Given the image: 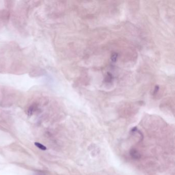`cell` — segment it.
<instances>
[{"mask_svg":"<svg viewBox=\"0 0 175 175\" xmlns=\"http://www.w3.org/2000/svg\"><path fill=\"white\" fill-rule=\"evenodd\" d=\"M131 155L133 158L138 159L139 158V154L138 152L135 150H132L131 151Z\"/></svg>","mask_w":175,"mask_h":175,"instance_id":"cell-4","label":"cell"},{"mask_svg":"<svg viewBox=\"0 0 175 175\" xmlns=\"http://www.w3.org/2000/svg\"><path fill=\"white\" fill-rule=\"evenodd\" d=\"M10 13L7 10H0V29L4 27L9 21Z\"/></svg>","mask_w":175,"mask_h":175,"instance_id":"cell-2","label":"cell"},{"mask_svg":"<svg viewBox=\"0 0 175 175\" xmlns=\"http://www.w3.org/2000/svg\"><path fill=\"white\" fill-rule=\"evenodd\" d=\"M17 94L15 93V91L13 89H10L8 88H1L0 89V97H1V101L3 102H7V103H10V101H14L15 100V97L17 96Z\"/></svg>","mask_w":175,"mask_h":175,"instance_id":"cell-1","label":"cell"},{"mask_svg":"<svg viewBox=\"0 0 175 175\" xmlns=\"http://www.w3.org/2000/svg\"><path fill=\"white\" fill-rule=\"evenodd\" d=\"M118 54L117 53H116V52L113 53L111 56V61L113 62H116L117 60V58H118Z\"/></svg>","mask_w":175,"mask_h":175,"instance_id":"cell-6","label":"cell"},{"mask_svg":"<svg viewBox=\"0 0 175 175\" xmlns=\"http://www.w3.org/2000/svg\"><path fill=\"white\" fill-rule=\"evenodd\" d=\"M159 90V86L158 85L156 86L155 89H154V91H153V95H155L156 94L158 93Z\"/></svg>","mask_w":175,"mask_h":175,"instance_id":"cell-7","label":"cell"},{"mask_svg":"<svg viewBox=\"0 0 175 175\" xmlns=\"http://www.w3.org/2000/svg\"><path fill=\"white\" fill-rule=\"evenodd\" d=\"M113 79V75L110 72H107L106 76L105 77L104 81H105V83H110L112 82Z\"/></svg>","mask_w":175,"mask_h":175,"instance_id":"cell-3","label":"cell"},{"mask_svg":"<svg viewBox=\"0 0 175 175\" xmlns=\"http://www.w3.org/2000/svg\"><path fill=\"white\" fill-rule=\"evenodd\" d=\"M35 145L38 147V148H40V150H47V148L44 145H43V144H40V143H38V142H36L35 143Z\"/></svg>","mask_w":175,"mask_h":175,"instance_id":"cell-5","label":"cell"}]
</instances>
